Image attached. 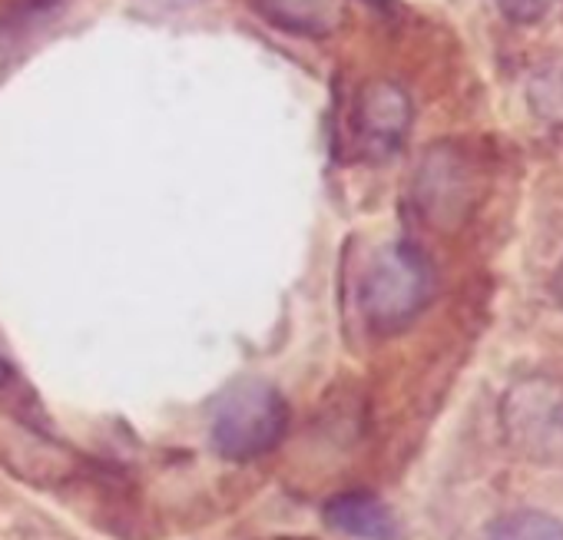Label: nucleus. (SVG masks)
Masks as SVG:
<instances>
[{
  "label": "nucleus",
  "mask_w": 563,
  "mask_h": 540,
  "mask_svg": "<svg viewBox=\"0 0 563 540\" xmlns=\"http://www.w3.org/2000/svg\"><path fill=\"white\" fill-rule=\"evenodd\" d=\"M289 431V405L265 382L229 385L209 418V441L225 461H255L275 451Z\"/></svg>",
  "instance_id": "nucleus-1"
},
{
  "label": "nucleus",
  "mask_w": 563,
  "mask_h": 540,
  "mask_svg": "<svg viewBox=\"0 0 563 540\" xmlns=\"http://www.w3.org/2000/svg\"><path fill=\"white\" fill-rule=\"evenodd\" d=\"M431 293L434 273L428 258L408 242H391L368 262L358 286V306L372 329L398 332L421 316V309L431 302Z\"/></svg>",
  "instance_id": "nucleus-2"
},
{
  "label": "nucleus",
  "mask_w": 563,
  "mask_h": 540,
  "mask_svg": "<svg viewBox=\"0 0 563 540\" xmlns=\"http://www.w3.org/2000/svg\"><path fill=\"white\" fill-rule=\"evenodd\" d=\"M504 428L530 458H563V388L547 378L517 382L504 398Z\"/></svg>",
  "instance_id": "nucleus-3"
},
{
  "label": "nucleus",
  "mask_w": 563,
  "mask_h": 540,
  "mask_svg": "<svg viewBox=\"0 0 563 540\" xmlns=\"http://www.w3.org/2000/svg\"><path fill=\"white\" fill-rule=\"evenodd\" d=\"M411 123H415V107L401 84L382 77V80H368L358 90L352 126H355V143L368 159L375 163L391 159L405 146Z\"/></svg>",
  "instance_id": "nucleus-4"
},
{
  "label": "nucleus",
  "mask_w": 563,
  "mask_h": 540,
  "mask_svg": "<svg viewBox=\"0 0 563 540\" xmlns=\"http://www.w3.org/2000/svg\"><path fill=\"white\" fill-rule=\"evenodd\" d=\"M325 524L345 537L355 540H398V517L391 507L368 494V491H349L325 504Z\"/></svg>",
  "instance_id": "nucleus-5"
},
{
  "label": "nucleus",
  "mask_w": 563,
  "mask_h": 540,
  "mask_svg": "<svg viewBox=\"0 0 563 540\" xmlns=\"http://www.w3.org/2000/svg\"><path fill=\"white\" fill-rule=\"evenodd\" d=\"M490 540H563V520L543 510H517L490 527Z\"/></svg>",
  "instance_id": "nucleus-6"
},
{
  "label": "nucleus",
  "mask_w": 563,
  "mask_h": 540,
  "mask_svg": "<svg viewBox=\"0 0 563 540\" xmlns=\"http://www.w3.org/2000/svg\"><path fill=\"white\" fill-rule=\"evenodd\" d=\"M494 8L500 11L504 21H510L517 27H527V24L543 21L556 8V0H494Z\"/></svg>",
  "instance_id": "nucleus-7"
},
{
  "label": "nucleus",
  "mask_w": 563,
  "mask_h": 540,
  "mask_svg": "<svg viewBox=\"0 0 563 540\" xmlns=\"http://www.w3.org/2000/svg\"><path fill=\"white\" fill-rule=\"evenodd\" d=\"M8 375H11V368H8L4 355H0V385H4V382H8Z\"/></svg>",
  "instance_id": "nucleus-8"
},
{
  "label": "nucleus",
  "mask_w": 563,
  "mask_h": 540,
  "mask_svg": "<svg viewBox=\"0 0 563 540\" xmlns=\"http://www.w3.org/2000/svg\"><path fill=\"white\" fill-rule=\"evenodd\" d=\"M556 296H560V306H563V265H560V273H556Z\"/></svg>",
  "instance_id": "nucleus-9"
}]
</instances>
